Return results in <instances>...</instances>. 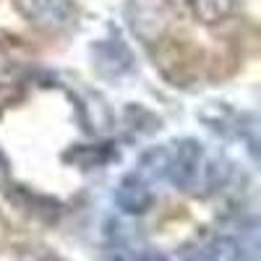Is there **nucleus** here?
I'll use <instances>...</instances> for the list:
<instances>
[{
    "mask_svg": "<svg viewBox=\"0 0 261 261\" xmlns=\"http://www.w3.org/2000/svg\"><path fill=\"white\" fill-rule=\"evenodd\" d=\"M39 261H58V258H39Z\"/></svg>",
    "mask_w": 261,
    "mask_h": 261,
    "instance_id": "12",
    "label": "nucleus"
},
{
    "mask_svg": "<svg viewBox=\"0 0 261 261\" xmlns=\"http://www.w3.org/2000/svg\"><path fill=\"white\" fill-rule=\"evenodd\" d=\"M167 160H170V149H165V146L149 149L146 154L141 157L139 175H149V178H162V175H167Z\"/></svg>",
    "mask_w": 261,
    "mask_h": 261,
    "instance_id": "9",
    "label": "nucleus"
},
{
    "mask_svg": "<svg viewBox=\"0 0 261 261\" xmlns=\"http://www.w3.org/2000/svg\"><path fill=\"white\" fill-rule=\"evenodd\" d=\"M123 18L128 32L141 45H157L172 27V3L170 0H125Z\"/></svg>",
    "mask_w": 261,
    "mask_h": 261,
    "instance_id": "1",
    "label": "nucleus"
},
{
    "mask_svg": "<svg viewBox=\"0 0 261 261\" xmlns=\"http://www.w3.org/2000/svg\"><path fill=\"white\" fill-rule=\"evenodd\" d=\"M16 8L32 27L45 32L71 29L79 16L73 0H16Z\"/></svg>",
    "mask_w": 261,
    "mask_h": 261,
    "instance_id": "2",
    "label": "nucleus"
},
{
    "mask_svg": "<svg viewBox=\"0 0 261 261\" xmlns=\"http://www.w3.org/2000/svg\"><path fill=\"white\" fill-rule=\"evenodd\" d=\"M81 120H84L86 130H92V134H102V130H107V125H110L107 105L97 94H89L81 102Z\"/></svg>",
    "mask_w": 261,
    "mask_h": 261,
    "instance_id": "8",
    "label": "nucleus"
},
{
    "mask_svg": "<svg viewBox=\"0 0 261 261\" xmlns=\"http://www.w3.org/2000/svg\"><path fill=\"white\" fill-rule=\"evenodd\" d=\"M115 204L123 214H130V217L146 214L151 204H154V196H151V188L144 180V175H139V172L125 175L115 188Z\"/></svg>",
    "mask_w": 261,
    "mask_h": 261,
    "instance_id": "5",
    "label": "nucleus"
},
{
    "mask_svg": "<svg viewBox=\"0 0 261 261\" xmlns=\"http://www.w3.org/2000/svg\"><path fill=\"white\" fill-rule=\"evenodd\" d=\"M136 261H170V258L162 256V253H144V256H139Z\"/></svg>",
    "mask_w": 261,
    "mask_h": 261,
    "instance_id": "11",
    "label": "nucleus"
},
{
    "mask_svg": "<svg viewBox=\"0 0 261 261\" xmlns=\"http://www.w3.org/2000/svg\"><path fill=\"white\" fill-rule=\"evenodd\" d=\"M92 65L105 79H120L134 68V55L120 39H102L92 47Z\"/></svg>",
    "mask_w": 261,
    "mask_h": 261,
    "instance_id": "4",
    "label": "nucleus"
},
{
    "mask_svg": "<svg viewBox=\"0 0 261 261\" xmlns=\"http://www.w3.org/2000/svg\"><path fill=\"white\" fill-rule=\"evenodd\" d=\"M191 13L206 27L222 24L235 13V0H188Z\"/></svg>",
    "mask_w": 261,
    "mask_h": 261,
    "instance_id": "6",
    "label": "nucleus"
},
{
    "mask_svg": "<svg viewBox=\"0 0 261 261\" xmlns=\"http://www.w3.org/2000/svg\"><path fill=\"white\" fill-rule=\"evenodd\" d=\"M204 146L196 139H180L167 160V178L180 191H193L199 186V175L204 167Z\"/></svg>",
    "mask_w": 261,
    "mask_h": 261,
    "instance_id": "3",
    "label": "nucleus"
},
{
    "mask_svg": "<svg viewBox=\"0 0 261 261\" xmlns=\"http://www.w3.org/2000/svg\"><path fill=\"white\" fill-rule=\"evenodd\" d=\"M206 261H248V251L238 238L217 235L206 248Z\"/></svg>",
    "mask_w": 261,
    "mask_h": 261,
    "instance_id": "7",
    "label": "nucleus"
},
{
    "mask_svg": "<svg viewBox=\"0 0 261 261\" xmlns=\"http://www.w3.org/2000/svg\"><path fill=\"white\" fill-rule=\"evenodd\" d=\"M8 178H11V162H8V157L3 154V149H0V186H6Z\"/></svg>",
    "mask_w": 261,
    "mask_h": 261,
    "instance_id": "10",
    "label": "nucleus"
}]
</instances>
